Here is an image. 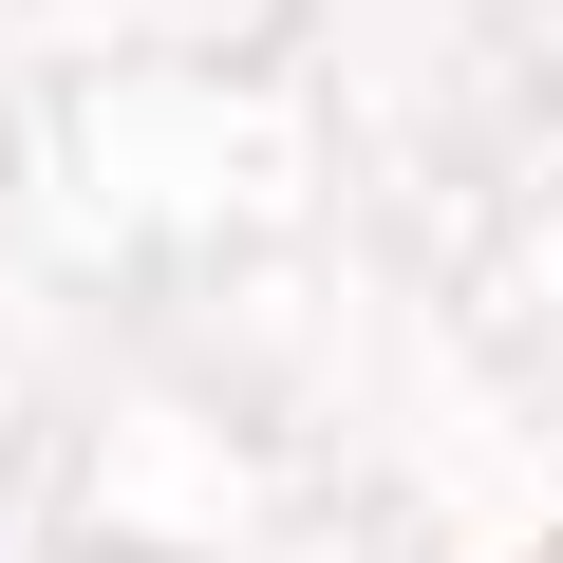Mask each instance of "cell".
Returning a JSON list of instances; mask_svg holds the SVG:
<instances>
[]
</instances>
